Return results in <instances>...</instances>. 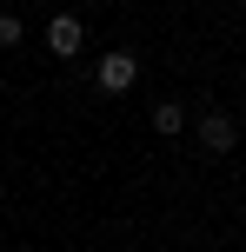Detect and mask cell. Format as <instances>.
<instances>
[{"label": "cell", "mask_w": 246, "mask_h": 252, "mask_svg": "<svg viewBox=\"0 0 246 252\" xmlns=\"http://www.w3.org/2000/svg\"><path fill=\"white\" fill-rule=\"evenodd\" d=\"M193 146L207 153V159H226V153L240 146V120H233V113H200V126H193Z\"/></svg>", "instance_id": "obj_1"}, {"label": "cell", "mask_w": 246, "mask_h": 252, "mask_svg": "<svg viewBox=\"0 0 246 252\" xmlns=\"http://www.w3.org/2000/svg\"><path fill=\"white\" fill-rule=\"evenodd\" d=\"M80 47H87V27H80L73 13H53V20H47V53H60V60H73Z\"/></svg>", "instance_id": "obj_2"}, {"label": "cell", "mask_w": 246, "mask_h": 252, "mask_svg": "<svg viewBox=\"0 0 246 252\" xmlns=\"http://www.w3.org/2000/svg\"><path fill=\"white\" fill-rule=\"evenodd\" d=\"M133 80H140V60L133 53H106L100 60V93H127Z\"/></svg>", "instance_id": "obj_3"}, {"label": "cell", "mask_w": 246, "mask_h": 252, "mask_svg": "<svg viewBox=\"0 0 246 252\" xmlns=\"http://www.w3.org/2000/svg\"><path fill=\"white\" fill-rule=\"evenodd\" d=\"M153 133H167V139L186 133V106H180V100H160V106H153Z\"/></svg>", "instance_id": "obj_4"}, {"label": "cell", "mask_w": 246, "mask_h": 252, "mask_svg": "<svg viewBox=\"0 0 246 252\" xmlns=\"http://www.w3.org/2000/svg\"><path fill=\"white\" fill-rule=\"evenodd\" d=\"M27 40V27H20V13H0V47H20Z\"/></svg>", "instance_id": "obj_5"}]
</instances>
